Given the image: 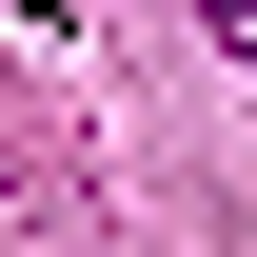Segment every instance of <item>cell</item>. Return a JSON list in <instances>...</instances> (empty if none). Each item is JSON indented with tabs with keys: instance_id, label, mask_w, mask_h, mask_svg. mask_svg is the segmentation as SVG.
Wrapping results in <instances>:
<instances>
[{
	"instance_id": "6da1fadb",
	"label": "cell",
	"mask_w": 257,
	"mask_h": 257,
	"mask_svg": "<svg viewBox=\"0 0 257 257\" xmlns=\"http://www.w3.org/2000/svg\"><path fill=\"white\" fill-rule=\"evenodd\" d=\"M198 20H218V40H237V60H257V0H198Z\"/></svg>"
},
{
	"instance_id": "7a4b0ae2",
	"label": "cell",
	"mask_w": 257,
	"mask_h": 257,
	"mask_svg": "<svg viewBox=\"0 0 257 257\" xmlns=\"http://www.w3.org/2000/svg\"><path fill=\"white\" fill-rule=\"evenodd\" d=\"M40 20H60V0H40Z\"/></svg>"
}]
</instances>
